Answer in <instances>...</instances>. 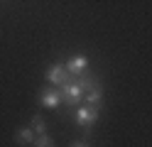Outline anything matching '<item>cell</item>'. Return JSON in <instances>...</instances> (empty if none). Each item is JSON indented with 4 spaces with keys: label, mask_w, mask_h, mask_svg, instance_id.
I'll use <instances>...</instances> for the list:
<instances>
[{
    "label": "cell",
    "mask_w": 152,
    "mask_h": 147,
    "mask_svg": "<svg viewBox=\"0 0 152 147\" xmlns=\"http://www.w3.org/2000/svg\"><path fill=\"white\" fill-rule=\"evenodd\" d=\"M74 120H76V125H81L83 130H86V135H88V132H91V125L98 120V108H93V105H86V103H83L81 108H76Z\"/></svg>",
    "instance_id": "6da1fadb"
},
{
    "label": "cell",
    "mask_w": 152,
    "mask_h": 147,
    "mask_svg": "<svg viewBox=\"0 0 152 147\" xmlns=\"http://www.w3.org/2000/svg\"><path fill=\"white\" fill-rule=\"evenodd\" d=\"M59 93H61V101H64L66 105H71V108H74L76 103L83 101V91H81V86L76 83V78H74V81H69L66 86H61Z\"/></svg>",
    "instance_id": "7a4b0ae2"
},
{
    "label": "cell",
    "mask_w": 152,
    "mask_h": 147,
    "mask_svg": "<svg viewBox=\"0 0 152 147\" xmlns=\"http://www.w3.org/2000/svg\"><path fill=\"white\" fill-rule=\"evenodd\" d=\"M47 81L54 83L56 88H61V86H66L69 81H74V76L66 71V66H64V64H54L49 71H47Z\"/></svg>",
    "instance_id": "3957f363"
},
{
    "label": "cell",
    "mask_w": 152,
    "mask_h": 147,
    "mask_svg": "<svg viewBox=\"0 0 152 147\" xmlns=\"http://www.w3.org/2000/svg\"><path fill=\"white\" fill-rule=\"evenodd\" d=\"M66 71H69L74 78H76V76H81L83 71H88V59L83 56V54H74L69 61H66Z\"/></svg>",
    "instance_id": "277c9868"
},
{
    "label": "cell",
    "mask_w": 152,
    "mask_h": 147,
    "mask_svg": "<svg viewBox=\"0 0 152 147\" xmlns=\"http://www.w3.org/2000/svg\"><path fill=\"white\" fill-rule=\"evenodd\" d=\"M39 101L44 108H56L61 103V93H59V88H52V86H47L44 91L39 93Z\"/></svg>",
    "instance_id": "5b68a950"
},
{
    "label": "cell",
    "mask_w": 152,
    "mask_h": 147,
    "mask_svg": "<svg viewBox=\"0 0 152 147\" xmlns=\"http://www.w3.org/2000/svg\"><path fill=\"white\" fill-rule=\"evenodd\" d=\"M76 83L81 86V91H83V96H86L88 91H93V88H98L101 83H98V78L93 76L91 71H83L81 76H76Z\"/></svg>",
    "instance_id": "8992f818"
},
{
    "label": "cell",
    "mask_w": 152,
    "mask_h": 147,
    "mask_svg": "<svg viewBox=\"0 0 152 147\" xmlns=\"http://www.w3.org/2000/svg\"><path fill=\"white\" fill-rule=\"evenodd\" d=\"M15 142L17 145H32L34 142V130H32V127H22V130L20 132H15Z\"/></svg>",
    "instance_id": "52a82bcc"
},
{
    "label": "cell",
    "mask_w": 152,
    "mask_h": 147,
    "mask_svg": "<svg viewBox=\"0 0 152 147\" xmlns=\"http://www.w3.org/2000/svg\"><path fill=\"white\" fill-rule=\"evenodd\" d=\"M83 101H86V105L98 108V105L103 103V91H101V86H98V88H93V91H88L86 96H83Z\"/></svg>",
    "instance_id": "ba28073f"
},
{
    "label": "cell",
    "mask_w": 152,
    "mask_h": 147,
    "mask_svg": "<svg viewBox=\"0 0 152 147\" xmlns=\"http://www.w3.org/2000/svg\"><path fill=\"white\" fill-rule=\"evenodd\" d=\"M32 130L37 132V137H39V135H47V123H44L42 115H34V118H32Z\"/></svg>",
    "instance_id": "9c48e42d"
},
{
    "label": "cell",
    "mask_w": 152,
    "mask_h": 147,
    "mask_svg": "<svg viewBox=\"0 0 152 147\" xmlns=\"http://www.w3.org/2000/svg\"><path fill=\"white\" fill-rule=\"evenodd\" d=\"M34 147H54V140H52L49 135H39L34 140Z\"/></svg>",
    "instance_id": "30bf717a"
},
{
    "label": "cell",
    "mask_w": 152,
    "mask_h": 147,
    "mask_svg": "<svg viewBox=\"0 0 152 147\" xmlns=\"http://www.w3.org/2000/svg\"><path fill=\"white\" fill-rule=\"evenodd\" d=\"M71 147H88V142H83V140H76V142H71Z\"/></svg>",
    "instance_id": "8fae6325"
}]
</instances>
